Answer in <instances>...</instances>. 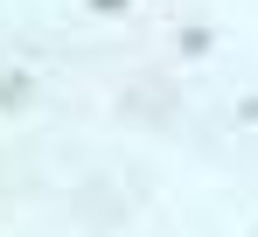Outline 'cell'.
I'll list each match as a JSON object with an SVG mask.
<instances>
[{"mask_svg": "<svg viewBox=\"0 0 258 237\" xmlns=\"http://www.w3.org/2000/svg\"><path fill=\"white\" fill-rule=\"evenodd\" d=\"M91 7H98V14H119V7H126V0H91Z\"/></svg>", "mask_w": 258, "mask_h": 237, "instance_id": "4", "label": "cell"}, {"mask_svg": "<svg viewBox=\"0 0 258 237\" xmlns=\"http://www.w3.org/2000/svg\"><path fill=\"white\" fill-rule=\"evenodd\" d=\"M133 112H140V118H168V112H174V91H154V84H133Z\"/></svg>", "mask_w": 258, "mask_h": 237, "instance_id": "2", "label": "cell"}, {"mask_svg": "<svg viewBox=\"0 0 258 237\" xmlns=\"http://www.w3.org/2000/svg\"><path fill=\"white\" fill-rule=\"evenodd\" d=\"M181 56H210V28H181Z\"/></svg>", "mask_w": 258, "mask_h": 237, "instance_id": "3", "label": "cell"}, {"mask_svg": "<svg viewBox=\"0 0 258 237\" xmlns=\"http://www.w3.org/2000/svg\"><path fill=\"white\" fill-rule=\"evenodd\" d=\"M28 98H35L28 70H0V112H28Z\"/></svg>", "mask_w": 258, "mask_h": 237, "instance_id": "1", "label": "cell"}]
</instances>
